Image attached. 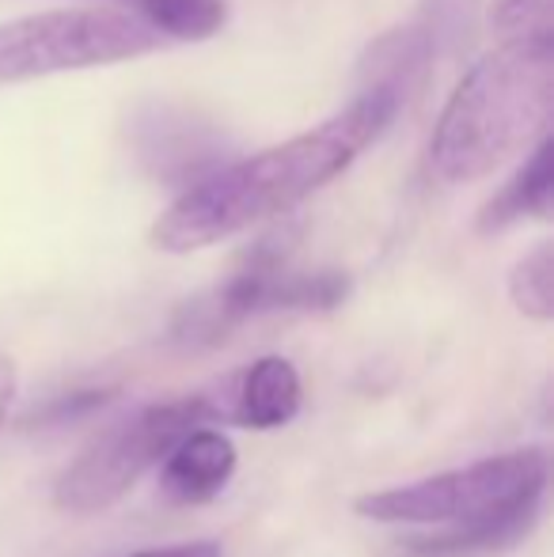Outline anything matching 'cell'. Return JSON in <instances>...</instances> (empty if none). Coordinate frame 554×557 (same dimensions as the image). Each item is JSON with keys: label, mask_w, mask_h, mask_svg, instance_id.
Masks as SVG:
<instances>
[{"label": "cell", "mask_w": 554, "mask_h": 557, "mask_svg": "<svg viewBox=\"0 0 554 557\" xmlns=\"http://www.w3.org/2000/svg\"><path fill=\"white\" fill-rule=\"evenodd\" d=\"M554 111V35L509 38L475 61L429 137V175L444 186L487 178L528 148Z\"/></svg>", "instance_id": "cell-2"}, {"label": "cell", "mask_w": 554, "mask_h": 557, "mask_svg": "<svg viewBox=\"0 0 554 557\" xmlns=\"http://www.w3.org/2000/svg\"><path fill=\"white\" fill-rule=\"evenodd\" d=\"M399 111V99L387 91H357L346 111L319 122L316 129L262 148L247 160L224 163L213 175L186 186L160 213L148 239L163 255H190L262 221H278L334 183L365 148L377 145Z\"/></svg>", "instance_id": "cell-1"}, {"label": "cell", "mask_w": 554, "mask_h": 557, "mask_svg": "<svg viewBox=\"0 0 554 557\" xmlns=\"http://www.w3.org/2000/svg\"><path fill=\"white\" fill-rule=\"evenodd\" d=\"M160 485L171 505H209L236 474V447L213 429H190L163 455Z\"/></svg>", "instance_id": "cell-11"}, {"label": "cell", "mask_w": 554, "mask_h": 557, "mask_svg": "<svg viewBox=\"0 0 554 557\" xmlns=\"http://www.w3.org/2000/svg\"><path fill=\"white\" fill-rule=\"evenodd\" d=\"M126 557H224L217 543H178V546H156V550H137Z\"/></svg>", "instance_id": "cell-17"}, {"label": "cell", "mask_w": 554, "mask_h": 557, "mask_svg": "<svg viewBox=\"0 0 554 557\" xmlns=\"http://www.w3.org/2000/svg\"><path fill=\"white\" fill-rule=\"evenodd\" d=\"M479 4L482 0H421L418 23L433 38L436 58L459 53L471 42L475 27H479Z\"/></svg>", "instance_id": "cell-14"}, {"label": "cell", "mask_w": 554, "mask_h": 557, "mask_svg": "<svg viewBox=\"0 0 554 557\" xmlns=\"http://www.w3.org/2000/svg\"><path fill=\"white\" fill-rule=\"evenodd\" d=\"M543 490H547V455L540 447H525L410 485L365 493L354 500V512L377 523H467Z\"/></svg>", "instance_id": "cell-6"}, {"label": "cell", "mask_w": 554, "mask_h": 557, "mask_svg": "<svg viewBox=\"0 0 554 557\" xmlns=\"http://www.w3.org/2000/svg\"><path fill=\"white\" fill-rule=\"evenodd\" d=\"M509 300L520 315L547 323L554 315V247L540 243L532 247L509 273Z\"/></svg>", "instance_id": "cell-13"}, {"label": "cell", "mask_w": 554, "mask_h": 557, "mask_svg": "<svg viewBox=\"0 0 554 557\" xmlns=\"http://www.w3.org/2000/svg\"><path fill=\"white\" fill-rule=\"evenodd\" d=\"M494 30L509 38H535L554 35V0H494L490 8Z\"/></svg>", "instance_id": "cell-15"}, {"label": "cell", "mask_w": 554, "mask_h": 557, "mask_svg": "<svg viewBox=\"0 0 554 557\" xmlns=\"http://www.w3.org/2000/svg\"><path fill=\"white\" fill-rule=\"evenodd\" d=\"M122 4H130V0H122Z\"/></svg>", "instance_id": "cell-19"}, {"label": "cell", "mask_w": 554, "mask_h": 557, "mask_svg": "<svg viewBox=\"0 0 554 557\" xmlns=\"http://www.w3.org/2000/svg\"><path fill=\"white\" fill-rule=\"evenodd\" d=\"M300 372L285 357H262L217 387L221 418L244 429H281L300 413Z\"/></svg>", "instance_id": "cell-8"}, {"label": "cell", "mask_w": 554, "mask_h": 557, "mask_svg": "<svg viewBox=\"0 0 554 557\" xmlns=\"http://www.w3.org/2000/svg\"><path fill=\"white\" fill-rule=\"evenodd\" d=\"M111 398H114V391H76V395L61 398V403L46 406V410L38 413V425H65V421H76V418H84V413L103 410Z\"/></svg>", "instance_id": "cell-16"}, {"label": "cell", "mask_w": 554, "mask_h": 557, "mask_svg": "<svg viewBox=\"0 0 554 557\" xmlns=\"http://www.w3.org/2000/svg\"><path fill=\"white\" fill-rule=\"evenodd\" d=\"M543 493L520 497L505 508H494L487 516H475L467 523H448V528L433 531V535H415L407 539V554L415 557H475V554H497L509 546L525 543L535 531L543 516Z\"/></svg>", "instance_id": "cell-9"}, {"label": "cell", "mask_w": 554, "mask_h": 557, "mask_svg": "<svg viewBox=\"0 0 554 557\" xmlns=\"http://www.w3.org/2000/svg\"><path fill=\"white\" fill-rule=\"evenodd\" d=\"M300 224L267 232L232 270L224 285L186 300L171 319V342L183 349H213L232 331L274 311H331L349 296V277L338 270H288Z\"/></svg>", "instance_id": "cell-3"}, {"label": "cell", "mask_w": 554, "mask_h": 557, "mask_svg": "<svg viewBox=\"0 0 554 557\" xmlns=\"http://www.w3.org/2000/svg\"><path fill=\"white\" fill-rule=\"evenodd\" d=\"M137 163L168 186H194L229 160V137L217 122L178 103H145L130 117Z\"/></svg>", "instance_id": "cell-7"}, {"label": "cell", "mask_w": 554, "mask_h": 557, "mask_svg": "<svg viewBox=\"0 0 554 557\" xmlns=\"http://www.w3.org/2000/svg\"><path fill=\"white\" fill-rule=\"evenodd\" d=\"M168 35L130 4L58 8L0 23V88L163 50Z\"/></svg>", "instance_id": "cell-4"}, {"label": "cell", "mask_w": 554, "mask_h": 557, "mask_svg": "<svg viewBox=\"0 0 554 557\" xmlns=\"http://www.w3.org/2000/svg\"><path fill=\"white\" fill-rule=\"evenodd\" d=\"M12 403H15V364H12V357L0 352V429H4Z\"/></svg>", "instance_id": "cell-18"}, {"label": "cell", "mask_w": 554, "mask_h": 557, "mask_svg": "<svg viewBox=\"0 0 554 557\" xmlns=\"http://www.w3.org/2000/svg\"><path fill=\"white\" fill-rule=\"evenodd\" d=\"M551 198H554V140L543 133L540 145L528 152V160L520 163V171L482 206L479 213V232H502L528 216H551Z\"/></svg>", "instance_id": "cell-12"}, {"label": "cell", "mask_w": 554, "mask_h": 557, "mask_svg": "<svg viewBox=\"0 0 554 557\" xmlns=\"http://www.w3.org/2000/svg\"><path fill=\"white\" fill-rule=\"evenodd\" d=\"M433 61V38L418 20H410L365 46L361 61H357V91H387L399 99V107H407L426 88Z\"/></svg>", "instance_id": "cell-10"}, {"label": "cell", "mask_w": 554, "mask_h": 557, "mask_svg": "<svg viewBox=\"0 0 554 557\" xmlns=\"http://www.w3.org/2000/svg\"><path fill=\"white\" fill-rule=\"evenodd\" d=\"M221 418V406L213 395H186L175 403H156L137 410L134 418L119 421L111 433H103L81 459L65 467V474L53 485L58 508L76 516H91L111 508L175 447L178 436L206 421Z\"/></svg>", "instance_id": "cell-5"}]
</instances>
